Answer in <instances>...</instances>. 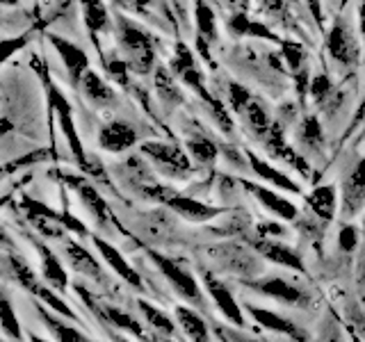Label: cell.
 <instances>
[{"instance_id": "cell-1", "label": "cell", "mask_w": 365, "mask_h": 342, "mask_svg": "<svg viewBox=\"0 0 365 342\" xmlns=\"http://www.w3.org/2000/svg\"><path fill=\"white\" fill-rule=\"evenodd\" d=\"M117 39L121 51L128 55V66L135 73L146 76L153 68L155 62V48L151 34L144 32L140 26L125 16H117Z\"/></svg>"}, {"instance_id": "cell-2", "label": "cell", "mask_w": 365, "mask_h": 342, "mask_svg": "<svg viewBox=\"0 0 365 342\" xmlns=\"http://www.w3.org/2000/svg\"><path fill=\"white\" fill-rule=\"evenodd\" d=\"M142 155L153 162L158 171L169 178H187L192 174V160L180 146L169 142H144Z\"/></svg>"}, {"instance_id": "cell-3", "label": "cell", "mask_w": 365, "mask_h": 342, "mask_svg": "<svg viewBox=\"0 0 365 342\" xmlns=\"http://www.w3.org/2000/svg\"><path fill=\"white\" fill-rule=\"evenodd\" d=\"M144 197H151V199L167 203L171 210L178 212L182 219H187V222H208V219H212V217H217L222 212L220 208H212V205H205V203L194 201L190 197H182V194L171 192V190H167L163 185H158V182L146 190Z\"/></svg>"}, {"instance_id": "cell-4", "label": "cell", "mask_w": 365, "mask_h": 342, "mask_svg": "<svg viewBox=\"0 0 365 342\" xmlns=\"http://www.w3.org/2000/svg\"><path fill=\"white\" fill-rule=\"evenodd\" d=\"M327 51L331 55V60L340 66L354 68L361 60V48H359V39L354 37V30L349 23L342 19H336L334 26L327 32Z\"/></svg>"}, {"instance_id": "cell-5", "label": "cell", "mask_w": 365, "mask_h": 342, "mask_svg": "<svg viewBox=\"0 0 365 342\" xmlns=\"http://www.w3.org/2000/svg\"><path fill=\"white\" fill-rule=\"evenodd\" d=\"M151 258L153 262L160 267V271L165 274V279L174 285V290L180 294V296H185L187 301H192L194 306H203V296H201V290H199V285L197 281H194V276L190 271H185L180 265H176L174 260H169L165 256H160L155 254V251H151Z\"/></svg>"}, {"instance_id": "cell-6", "label": "cell", "mask_w": 365, "mask_h": 342, "mask_svg": "<svg viewBox=\"0 0 365 342\" xmlns=\"http://www.w3.org/2000/svg\"><path fill=\"white\" fill-rule=\"evenodd\" d=\"M365 208V157L359 160L354 169L342 180L340 214L354 217Z\"/></svg>"}, {"instance_id": "cell-7", "label": "cell", "mask_w": 365, "mask_h": 342, "mask_svg": "<svg viewBox=\"0 0 365 342\" xmlns=\"http://www.w3.org/2000/svg\"><path fill=\"white\" fill-rule=\"evenodd\" d=\"M48 98H51V105L55 108L57 121H60V128H62V133L66 137V142L71 144V151H73V155L78 160V165L80 167H87L83 144H80V137H78V130H76V121H73V110H71V105H68V100L60 94V89H57V87H51Z\"/></svg>"}, {"instance_id": "cell-8", "label": "cell", "mask_w": 365, "mask_h": 342, "mask_svg": "<svg viewBox=\"0 0 365 342\" xmlns=\"http://www.w3.org/2000/svg\"><path fill=\"white\" fill-rule=\"evenodd\" d=\"M51 46L57 51V55H60V60L66 68L68 78H71L73 85H80V80H83V76L89 71V57L87 53L80 48V46L66 41L62 37H57V34H51L48 37Z\"/></svg>"}, {"instance_id": "cell-9", "label": "cell", "mask_w": 365, "mask_h": 342, "mask_svg": "<svg viewBox=\"0 0 365 342\" xmlns=\"http://www.w3.org/2000/svg\"><path fill=\"white\" fill-rule=\"evenodd\" d=\"M137 144V130L125 121H110L98 133V146L110 153H123Z\"/></svg>"}, {"instance_id": "cell-10", "label": "cell", "mask_w": 365, "mask_h": 342, "mask_svg": "<svg viewBox=\"0 0 365 342\" xmlns=\"http://www.w3.org/2000/svg\"><path fill=\"white\" fill-rule=\"evenodd\" d=\"M245 185L247 192H251L254 197L265 205V208L269 212H274L279 217V219H285V222H292L294 217H297V208L292 205V201H285L281 194H277L274 190H267V187H262V185H256V182H251V180H240Z\"/></svg>"}, {"instance_id": "cell-11", "label": "cell", "mask_w": 365, "mask_h": 342, "mask_svg": "<svg viewBox=\"0 0 365 342\" xmlns=\"http://www.w3.org/2000/svg\"><path fill=\"white\" fill-rule=\"evenodd\" d=\"M80 89H83L85 98L91 103V105L108 108V105H114V103H117V91H114L96 71H91V68L83 76V80H80Z\"/></svg>"}, {"instance_id": "cell-12", "label": "cell", "mask_w": 365, "mask_h": 342, "mask_svg": "<svg viewBox=\"0 0 365 342\" xmlns=\"http://www.w3.org/2000/svg\"><path fill=\"white\" fill-rule=\"evenodd\" d=\"M91 242L96 244V249H98V254L103 256V260H106L108 265L114 271H117L123 281H128L130 285H135V288H142V281H140V276H137V271L128 265V260H125L117 249H114L110 242H106V239L96 237V235H91Z\"/></svg>"}, {"instance_id": "cell-13", "label": "cell", "mask_w": 365, "mask_h": 342, "mask_svg": "<svg viewBox=\"0 0 365 342\" xmlns=\"http://www.w3.org/2000/svg\"><path fill=\"white\" fill-rule=\"evenodd\" d=\"M205 288H208L210 296L215 299V304L220 306V311L226 315V319H231L233 324L242 326L245 319H242V311H240V306L235 304V299L231 296V292H228L224 288V283L217 281L212 274H205Z\"/></svg>"}, {"instance_id": "cell-14", "label": "cell", "mask_w": 365, "mask_h": 342, "mask_svg": "<svg viewBox=\"0 0 365 342\" xmlns=\"http://www.w3.org/2000/svg\"><path fill=\"white\" fill-rule=\"evenodd\" d=\"M240 117H242V121L247 123V128L254 133L260 142L265 140V137L272 133L274 125H277V123L272 121V117H269V112L265 110V105H262L258 98H251L249 105L242 110Z\"/></svg>"}, {"instance_id": "cell-15", "label": "cell", "mask_w": 365, "mask_h": 342, "mask_svg": "<svg viewBox=\"0 0 365 342\" xmlns=\"http://www.w3.org/2000/svg\"><path fill=\"white\" fill-rule=\"evenodd\" d=\"M256 251L260 256H265L267 260L279 262V265H283V267L304 271V262H302L299 254H297L294 249L281 244V242H274V239H262V242H256Z\"/></svg>"}, {"instance_id": "cell-16", "label": "cell", "mask_w": 365, "mask_h": 342, "mask_svg": "<svg viewBox=\"0 0 365 342\" xmlns=\"http://www.w3.org/2000/svg\"><path fill=\"white\" fill-rule=\"evenodd\" d=\"M308 208H311L319 219L331 222L338 210V194L334 185H319L308 194Z\"/></svg>"}, {"instance_id": "cell-17", "label": "cell", "mask_w": 365, "mask_h": 342, "mask_svg": "<svg viewBox=\"0 0 365 342\" xmlns=\"http://www.w3.org/2000/svg\"><path fill=\"white\" fill-rule=\"evenodd\" d=\"M249 313H251V317H254L258 324H262L265 328H272V331H277V333H283V336H290V338L299 340V342L306 340V333H304V331H299V326L288 322V319L279 317V315H274L272 311L249 306Z\"/></svg>"}, {"instance_id": "cell-18", "label": "cell", "mask_w": 365, "mask_h": 342, "mask_svg": "<svg viewBox=\"0 0 365 342\" xmlns=\"http://www.w3.org/2000/svg\"><path fill=\"white\" fill-rule=\"evenodd\" d=\"M247 157H249L251 169H254V174H256V176H260L262 180L274 182V185H277V187H281V190H285V192H292V194H299V192H302V190H299V185H297V182H292L288 176L281 174L279 169H274V165L265 162V160L258 157L256 153L247 151Z\"/></svg>"}, {"instance_id": "cell-19", "label": "cell", "mask_w": 365, "mask_h": 342, "mask_svg": "<svg viewBox=\"0 0 365 342\" xmlns=\"http://www.w3.org/2000/svg\"><path fill=\"white\" fill-rule=\"evenodd\" d=\"M281 48H283V57H285V62H288L292 76L297 78V87H299V94H304L306 83H311V78H308V71H306L308 55H306V51L297 41H283Z\"/></svg>"}, {"instance_id": "cell-20", "label": "cell", "mask_w": 365, "mask_h": 342, "mask_svg": "<svg viewBox=\"0 0 365 342\" xmlns=\"http://www.w3.org/2000/svg\"><path fill=\"white\" fill-rule=\"evenodd\" d=\"M297 144L308 148L311 153H319L322 151V146H324V130H322V123L317 121V117H304L299 121V125H297Z\"/></svg>"}, {"instance_id": "cell-21", "label": "cell", "mask_w": 365, "mask_h": 342, "mask_svg": "<svg viewBox=\"0 0 365 342\" xmlns=\"http://www.w3.org/2000/svg\"><path fill=\"white\" fill-rule=\"evenodd\" d=\"M254 288H258L262 294L274 296V299L285 301V304H294V306L302 304V290L279 276H269L265 281H258V283H254Z\"/></svg>"}, {"instance_id": "cell-22", "label": "cell", "mask_w": 365, "mask_h": 342, "mask_svg": "<svg viewBox=\"0 0 365 342\" xmlns=\"http://www.w3.org/2000/svg\"><path fill=\"white\" fill-rule=\"evenodd\" d=\"M194 19H197V30H199V46H203V57L208 60V43L217 39L215 11L199 0L197 7H194Z\"/></svg>"}, {"instance_id": "cell-23", "label": "cell", "mask_w": 365, "mask_h": 342, "mask_svg": "<svg viewBox=\"0 0 365 342\" xmlns=\"http://www.w3.org/2000/svg\"><path fill=\"white\" fill-rule=\"evenodd\" d=\"M64 251H66V258H68V262H71V267L76 271H80V274H85V276H91L94 281L103 283V269H101V265L87 254L83 247H80V244H66Z\"/></svg>"}, {"instance_id": "cell-24", "label": "cell", "mask_w": 365, "mask_h": 342, "mask_svg": "<svg viewBox=\"0 0 365 342\" xmlns=\"http://www.w3.org/2000/svg\"><path fill=\"white\" fill-rule=\"evenodd\" d=\"M176 76L171 68L167 66H158L155 68V89H158V96L160 100L165 103V105H180L182 103V94H180V89L176 85Z\"/></svg>"}, {"instance_id": "cell-25", "label": "cell", "mask_w": 365, "mask_h": 342, "mask_svg": "<svg viewBox=\"0 0 365 342\" xmlns=\"http://www.w3.org/2000/svg\"><path fill=\"white\" fill-rule=\"evenodd\" d=\"M80 7H83V16L91 34L110 30V14L103 0H80Z\"/></svg>"}, {"instance_id": "cell-26", "label": "cell", "mask_w": 365, "mask_h": 342, "mask_svg": "<svg viewBox=\"0 0 365 342\" xmlns=\"http://www.w3.org/2000/svg\"><path fill=\"white\" fill-rule=\"evenodd\" d=\"M176 317H178L182 331L187 333V338H192V342H210L208 326H205V322L192 311V308L178 306L176 308Z\"/></svg>"}, {"instance_id": "cell-27", "label": "cell", "mask_w": 365, "mask_h": 342, "mask_svg": "<svg viewBox=\"0 0 365 342\" xmlns=\"http://www.w3.org/2000/svg\"><path fill=\"white\" fill-rule=\"evenodd\" d=\"M185 148H187V155L194 165H212L217 160V153H220L215 142H210L208 137H203V135L187 137Z\"/></svg>"}, {"instance_id": "cell-28", "label": "cell", "mask_w": 365, "mask_h": 342, "mask_svg": "<svg viewBox=\"0 0 365 342\" xmlns=\"http://www.w3.org/2000/svg\"><path fill=\"white\" fill-rule=\"evenodd\" d=\"M217 256L222 258L226 269L237 271V274H251L256 267L254 258H251L247 251H242L240 247H222V249H217Z\"/></svg>"}, {"instance_id": "cell-29", "label": "cell", "mask_w": 365, "mask_h": 342, "mask_svg": "<svg viewBox=\"0 0 365 342\" xmlns=\"http://www.w3.org/2000/svg\"><path fill=\"white\" fill-rule=\"evenodd\" d=\"M39 251H41V271H43L46 281H48L51 285H55L57 290H64L68 279H66V271L60 265V260L53 256V251H48L41 244H39Z\"/></svg>"}, {"instance_id": "cell-30", "label": "cell", "mask_w": 365, "mask_h": 342, "mask_svg": "<svg viewBox=\"0 0 365 342\" xmlns=\"http://www.w3.org/2000/svg\"><path fill=\"white\" fill-rule=\"evenodd\" d=\"M68 182H71V187L78 190V194L83 197V201H85L87 208H89L91 212H96L98 222L106 219L108 205H106V201H103V199L98 197V192H96L94 187H91V182H85V180H80V178H68Z\"/></svg>"}, {"instance_id": "cell-31", "label": "cell", "mask_w": 365, "mask_h": 342, "mask_svg": "<svg viewBox=\"0 0 365 342\" xmlns=\"http://www.w3.org/2000/svg\"><path fill=\"white\" fill-rule=\"evenodd\" d=\"M39 315H41L43 322L51 326L53 336H57V340H60V342H91V340H87L83 333H80L78 328H71V326L62 324L60 319H55L53 315H48V313L43 311V308H39Z\"/></svg>"}, {"instance_id": "cell-32", "label": "cell", "mask_w": 365, "mask_h": 342, "mask_svg": "<svg viewBox=\"0 0 365 342\" xmlns=\"http://www.w3.org/2000/svg\"><path fill=\"white\" fill-rule=\"evenodd\" d=\"M106 317L110 319V322H114L117 326H121V328H125V331H130L133 336H137L140 340H144V342H151L148 340V336L142 331V326L135 322L133 317H128L125 313H121V311H117V308H106Z\"/></svg>"}, {"instance_id": "cell-33", "label": "cell", "mask_w": 365, "mask_h": 342, "mask_svg": "<svg viewBox=\"0 0 365 342\" xmlns=\"http://www.w3.org/2000/svg\"><path fill=\"white\" fill-rule=\"evenodd\" d=\"M308 91H311L315 103H327L331 96H334V83L329 80V76L317 73L311 83H308Z\"/></svg>"}, {"instance_id": "cell-34", "label": "cell", "mask_w": 365, "mask_h": 342, "mask_svg": "<svg viewBox=\"0 0 365 342\" xmlns=\"http://www.w3.org/2000/svg\"><path fill=\"white\" fill-rule=\"evenodd\" d=\"M30 290H32L34 294H37V296H41V299H43L46 304H48V306L53 308V311H57V313L64 315V317H68V319H76V315H73L71 311H68V306H66L62 299H57L55 294H51V290L41 288L39 283H32V285H30Z\"/></svg>"}, {"instance_id": "cell-35", "label": "cell", "mask_w": 365, "mask_h": 342, "mask_svg": "<svg viewBox=\"0 0 365 342\" xmlns=\"http://www.w3.org/2000/svg\"><path fill=\"white\" fill-rule=\"evenodd\" d=\"M140 308L144 311V315H146L148 322H151L155 328L165 331V333H174V324H171V319H169V317H165V313H160L158 308H153L151 304H146V301H140Z\"/></svg>"}, {"instance_id": "cell-36", "label": "cell", "mask_w": 365, "mask_h": 342, "mask_svg": "<svg viewBox=\"0 0 365 342\" xmlns=\"http://www.w3.org/2000/svg\"><path fill=\"white\" fill-rule=\"evenodd\" d=\"M251 98H254V96H251L242 85H237V83H231V85H228V103H231L233 112L242 114V110L249 105V100H251Z\"/></svg>"}, {"instance_id": "cell-37", "label": "cell", "mask_w": 365, "mask_h": 342, "mask_svg": "<svg viewBox=\"0 0 365 342\" xmlns=\"http://www.w3.org/2000/svg\"><path fill=\"white\" fill-rule=\"evenodd\" d=\"M0 315H3V328H5V333L9 338H16L21 340V326H19V319L14 317V311H11V304L5 299L3 301V311H0Z\"/></svg>"}, {"instance_id": "cell-38", "label": "cell", "mask_w": 365, "mask_h": 342, "mask_svg": "<svg viewBox=\"0 0 365 342\" xmlns=\"http://www.w3.org/2000/svg\"><path fill=\"white\" fill-rule=\"evenodd\" d=\"M338 242H340V249H342V251H354V249L359 247V242H361V233H359V228H356V226H351V224L342 226V228H340V237H338Z\"/></svg>"}, {"instance_id": "cell-39", "label": "cell", "mask_w": 365, "mask_h": 342, "mask_svg": "<svg viewBox=\"0 0 365 342\" xmlns=\"http://www.w3.org/2000/svg\"><path fill=\"white\" fill-rule=\"evenodd\" d=\"M258 5L262 11H267L272 16H279L283 7H285V0H258Z\"/></svg>"}, {"instance_id": "cell-40", "label": "cell", "mask_w": 365, "mask_h": 342, "mask_svg": "<svg viewBox=\"0 0 365 342\" xmlns=\"http://www.w3.org/2000/svg\"><path fill=\"white\" fill-rule=\"evenodd\" d=\"M308 9H311V16L317 23V28L324 26V16H322V0H306Z\"/></svg>"}, {"instance_id": "cell-41", "label": "cell", "mask_w": 365, "mask_h": 342, "mask_svg": "<svg viewBox=\"0 0 365 342\" xmlns=\"http://www.w3.org/2000/svg\"><path fill=\"white\" fill-rule=\"evenodd\" d=\"M359 26H361L363 39H365V0H361V5H359Z\"/></svg>"}, {"instance_id": "cell-42", "label": "cell", "mask_w": 365, "mask_h": 342, "mask_svg": "<svg viewBox=\"0 0 365 342\" xmlns=\"http://www.w3.org/2000/svg\"><path fill=\"white\" fill-rule=\"evenodd\" d=\"M226 338H228V340H233V342H256V340H251V338L237 336V333H233V331H228V333H226Z\"/></svg>"}, {"instance_id": "cell-43", "label": "cell", "mask_w": 365, "mask_h": 342, "mask_svg": "<svg viewBox=\"0 0 365 342\" xmlns=\"http://www.w3.org/2000/svg\"><path fill=\"white\" fill-rule=\"evenodd\" d=\"M317 342H340V338H338V336H336V333H331V336H329V333H327V336H324V338H319V340H317Z\"/></svg>"}, {"instance_id": "cell-44", "label": "cell", "mask_w": 365, "mask_h": 342, "mask_svg": "<svg viewBox=\"0 0 365 342\" xmlns=\"http://www.w3.org/2000/svg\"><path fill=\"white\" fill-rule=\"evenodd\" d=\"M363 117H365V100L361 103V110H359V114H356V123H359V121H361Z\"/></svg>"}, {"instance_id": "cell-45", "label": "cell", "mask_w": 365, "mask_h": 342, "mask_svg": "<svg viewBox=\"0 0 365 342\" xmlns=\"http://www.w3.org/2000/svg\"><path fill=\"white\" fill-rule=\"evenodd\" d=\"M16 3H19V0H3L5 7H11V5H16Z\"/></svg>"}, {"instance_id": "cell-46", "label": "cell", "mask_w": 365, "mask_h": 342, "mask_svg": "<svg viewBox=\"0 0 365 342\" xmlns=\"http://www.w3.org/2000/svg\"><path fill=\"white\" fill-rule=\"evenodd\" d=\"M151 0H137V5H148Z\"/></svg>"}, {"instance_id": "cell-47", "label": "cell", "mask_w": 365, "mask_h": 342, "mask_svg": "<svg viewBox=\"0 0 365 342\" xmlns=\"http://www.w3.org/2000/svg\"><path fill=\"white\" fill-rule=\"evenodd\" d=\"M114 3H119V5H128V0H114Z\"/></svg>"}, {"instance_id": "cell-48", "label": "cell", "mask_w": 365, "mask_h": 342, "mask_svg": "<svg viewBox=\"0 0 365 342\" xmlns=\"http://www.w3.org/2000/svg\"><path fill=\"white\" fill-rule=\"evenodd\" d=\"M32 342H46V340H41V338H37V336H32Z\"/></svg>"}, {"instance_id": "cell-49", "label": "cell", "mask_w": 365, "mask_h": 342, "mask_svg": "<svg viewBox=\"0 0 365 342\" xmlns=\"http://www.w3.org/2000/svg\"><path fill=\"white\" fill-rule=\"evenodd\" d=\"M363 237H365V217H363ZM363 256H365V249H363Z\"/></svg>"}, {"instance_id": "cell-50", "label": "cell", "mask_w": 365, "mask_h": 342, "mask_svg": "<svg viewBox=\"0 0 365 342\" xmlns=\"http://www.w3.org/2000/svg\"><path fill=\"white\" fill-rule=\"evenodd\" d=\"M114 342H128V340H123V338H117V340H114Z\"/></svg>"}, {"instance_id": "cell-51", "label": "cell", "mask_w": 365, "mask_h": 342, "mask_svg": "<svg viewBox=\"0 0 365 342\" xmlns=\"http://www.w3.org/2000/svg\"><path fill=\"white\" fill-rule=\"evenodd\" d=\"M356 342H359V340H356Z\"/></svg>"}]
</instances>
